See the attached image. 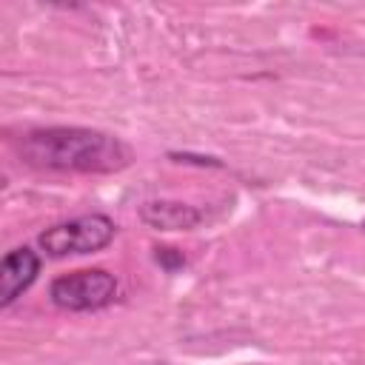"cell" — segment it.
Returning a JSON list of instances; mask_svg holds the SVG:
<instances>
[{
    "label": "cell",
    "mask_w": 365,
    "mask_h": 365,
    "mask_svg": "<svg viewBox=\"0 0 365 365\" xmlns=\"http://www.w3.org/2000/svg\"><path fill=\"white\" fill-rule=\"evenodd\" d=\"M17 154L34 168L71 174H117L134 163V151L125 140L83 125L29 128L17 140Z\"/></svg>",
    "instance_id": "cell-1"
},
{
    "label": "cell",
    "mask_w": 365,
    "mask_h": 365,
    "mask_svg": "<svg viewBox=\"0 0 365 365\" xmlns=\"http://www.w3.org/2000/svg\"><path fill=\"white\" fill-rule=\"evenodd\" d=\"M114 237H117V222L108 214L94 211V214H83V217L48 225L46 231L37 234V245L40 251H46V257L63 259L71 254L103 251L106 245H111Z\"/></svg>",
    "instance_id": "cell-2"
},
{
    "label": "cell",
    "mask_w": 365,
    "mask_h": 365,
    "mask_svg": "<svg viewBox=\"0 0 365 365\" xmlns=\"http://www.w3.org/2000/svg\"><path fill=\"white\" fill-rule=\"evenodd\" d=\"M120 294V282L111 271L106 268H80L68 271L51 279L48 285V299L60 311L71 314H86V311H100L108 308Z\"/></svg>",
    "instance_id": "cell-3"
},
{
    "label": "cell",
    "mask_w": 365,
    "mask_h": 365,
    "mask_svg": "<svg viewBox=\"0 0 365 365\" xmlns=\"http://www.w3.org/2000/svg\"><path fill=\"white\" fill-rule=\"evenodd\" d=\"M40 268H43V259L34 248L17 245L6 251L0 262V308H9L14 299H20L34 285Z\"/></svg>",
    "instance_id": "cell-4"
},
{
    "label": "cell",
    "mask_w": 365,
    "mask_h": 365,
    "mask_svg": "<svg viewBox=\"0 0 365 365\" xmlns=\"http://www.w3.org/2000/svg\"><path fill=\"white\" fill-rule=\"evenodd\" d=\"M137 217L154 231H191L205 220V211L182 200H145Z\"/></svg>",
    "instance_id": "cell-5"
},
{
    "label": "cell",
    "mask_w": 365,
    "mask_h": 365,
    "mask_svg": "<svg viewBox=\"0 0 365 365\" xmlns=\"http://www.w3.org/2000/svg\"><path fill=\"white\" fill-rule=\"evenodd\" d=\"M168 160L180 163V165H197V168H225V163L220 157L197 154V151H168Z\"/></svg>",
    "instance_id": "cell-6"
},
{
    "label": "cell",
    "mask_w": 365,
    "mask_h": 365,
    "mask_svg": "<svg viewBox=\"0 0 365 365\" xmlns=\"http://www.w3.org/2000/svg\"><path fill=\"white\" fill-rule=\"evenodd\" d=\"M154 262H157L163 271L174 274V271H180V268L185 265V254H182L180 248H174V245H157V248H154Z\"/></svg>",
    "instance_id": "cell-7"
},
{
    "label": "cell",
    "mask_w": 365,
    "mask_h": 365,
    "mask_svg": "<svg viewBox=\"0 0 365 365\" xmlns=\"http://www.w3.org/2000/svg\"><path fill=\"white\" fill-rule=\"evenodd\" d=\"M362 231H365V220H362Z\"/></svg>",
    "instance_id": "cell-8"
}]
</instances>
